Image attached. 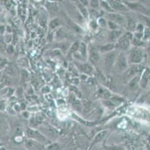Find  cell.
I'll return each instance as SVG.
<instances>
[{
	"instance_id": "cell-1",
	"label": "cell",
	"mask_w": 150,
	"mask_h": 150,
	"mask_svg": "<svg viewBox=\"0 0 150 150\" xmlns=\"http://www.w3.org/2000/svg\"><path fill=\"white\" fill-rule=\"evenodd\" d=\"M134 38V35L131 32L122 35L117 40V46L122 50H126L130 47L131 41Z\"/></svg>"
},
{
	"instance_id": "cell-2",
	"label": "cell",
	"mask_w": 150,
	"mask_h": 150,
	"mask_svg": "<svg viewBox=\"0 0 150 150\" xmlns=\"http://www.w3.org/2000/svg\"><path fill=\"white\" fill-rule=\"evenodd\" d=\"M27 136L29 137L30 139H32L34 140H36L37 142L40 143L41 144H50V141L44 135L40 133L38 131L34 130L32 128H28L26 131Z\"/></svg>"
},
{
	"instance_id": "cell-3",
	"label": "cell",
	"mask_w": 150,
	"mask_h": 150,
	"mask_svg": "<svg viewBox=\"0 0 150 150\" xmlns=\"http://www.w3.org/2000/svg\"><path fill=\"white\" fill-rule=\"evenodd\" d=\"M40 132L43 135H44L46 138H52L54 139L58 137V131L54 127L46 125V124H43L40 126Z\"/></svg>"
},
{
	"instance_id": "cell-4",
	"label": "cell",
	"mask_w": 150,
	"mask_h": 150,
	"mask_svg": "<svg viewBox=\"0 0 150 150\" xmlns=\"http://www.w3.org/2000/svg\"><path fill=\"white\" fill-rule=\"evenodd\" d=\"M143 68H144V67H143V65H141L134 64L130 68H127V69L125 70L124 78L129 80L131 78H133L134 76H135L136 74L141 72V71H143Z\"/></svg>"
},
{
	"instance_id": "cell-5",
	"label": "cell",
	"mask_w": 150,
	"mask_h": 150,
	"mask_svg": "<svg viewBox=\"0 0 150 150\" xmlns=\"http://www.w3.org/2000/svg\"><path fill=\"white\" fill-rule=\"evenodd\" d=\"M125 5L127 6L128 8L140 12L145 14L146 16H148L149 14V11L148 10V8L140 2H125Z\"/></svg>"
},
{
	"instance_id": "cell-6",
	"label": "cell",
	"mask_w": 150,
	"mask_h": 150,
	"mask_svg": "<svg viewBox=\"0 0 150 150\" xmlns=\"http://www.w3.org/2000/svg\"><path fill=\"white\" fill-rule=\"evenodd\" d=\"M143 60V53L140 49H133L129 56V61L132 64H139Z\"/></svg>"
},
{
	"instance_id": "cell-7",
	"label": "cell",
	"mask_w": 150,
	"mask_h": 150,
	"mask_svg": "<svg viewBox=\"0 0 150 150\" xmlns=\"http://www.w3.org/2000/svg\"><path fill=\"white\" fill-rule=\"evenodd\" d=\"M116 59H117V52L115 50L107 53L105 58V66L106 69L110 70L112 68V66L114 65L116 61Z\"/></svg>"
},
{
	"instance_id": "cell-8",
	"label": "cell",
	"mask_w": 150,
	"mask_h": 150,
	"mask_svg": "<svg viewBox=\"0 0 150 150\" xmlns=\"http://www.w3.org/2000/svg\"><path fill=\"white\" fill-rule=\"evenodd\" d=\"M117 68L120 71H125L128 68V61L123 52L118 54L117 60Z\"/></svg>"
},
{
	"instance_id": "cell-9",
	"label": "cell",
	"mask_w": 150,
	"mask_h": 150,
	"mask_svg": "<svg viewBox=\"0 0 150 150\" xmlns=\"http://www.w3.org/2000/svg\"><path fill=\"white\" fill-rule=\"evenodd\" d=\"M25 146L28 150H43L41 144L30 138L25 140Z\"/></svg>"
},
{
	"instance_id": "cell-10",
	"label": "cell",
	"mask_w": 150,
	"mask_h": 150,
	"mask_svg": "<svg viewBox=\"0 0 150 150\" xmlns=\"http://www.w3.org/2000/svg\"><path fill=\"white\" fill-rule=\"evenodd\" d=\"M108 3L114 11H127L129 10L125 4L117 2L116 0H109Z\"/></svg>"
},
{
	"instance_id": "cell-11",
	"label": "cell",
	"mask_w": 150,
	"mask_h": 150,
	"mask_svg": "<svg viewBox=\"0 0 150 150\" xmlns=\"http://www.w3.org/2000/svg\"><path fill=\"white\" fill-rule=\"evenodd\" d=\"M108 17L110 20V21L116 23L117 25H122L125 23V18L122 14L117 13H109L108 14Z\"/></svg>"
},
{
	"instance_id": "cell-12",
	"label": "cell",
	"mask_w": 150,
	"mask_h": 150,
	"mask_svg": "<svg viewBox=\"0 0 150 150\" xmlns=\"http://www.w3.org/2000/svg\"><path fill=\"white\" fill-rule=\"evenodd\" d=\"M89 57L91 63L97 64L100 60V54H99V50L96 47H91L89 51Z\"/></svg>"
},
{
	"instance_id": "cell-13",
	"label": "cell",
	"mask_w": 150,
	"mask_h": 150,
	"mask_svg": "<svg viewBox=\"0 0 150 150\" xmlns=\"http://www.w3.org/2000/svg\"><path fill=\"white\" fill-rule=\"evenodd\" d=\"M149 81V69L146 68L142 74L141 78H140V82L139 84L143 89H146L148 86Z\"/></svg>"
},
{
	"instance_id": "cell-14",
	"label": "cell",
	"mask_w": 150,
	"mask_h": 150,
	"mask_svg": "<svg viewBox=\"0 0 150 150\" xmlns=\"http://www.w3.org/2000/svg\"><path fill=\"white\" fill-rule=\"evenodd\" d=\"M5 72L10 77H16L17 75V67L13 65H7L5 68Z\"/></svg>"
},
{
	"instance_id": "cell-15",
	"label": "cell",
	"mask_w": 150,
	"mask_h": 150,
	"mask_svg": "<svg viewBox=\"0 0 150 150\" xmlns=\"http://www.w3.org/2000/svg\"><path fill=\"white\" fill-rule=\"evenodd\" d=\"M140 77L138 75H135L129 80V86L132 90H136L137 89L140 82Z\"/></svg>"
},
{
	"instance_id": "cell-16",
	"label": "cell",
	"mask_w": 150,
	"mask_h": 150,
	"mask_svg": "<svg viewBox=\"0 0 150 150\" xmlns=\"http://www.w3.org/2000/svg\"><path fill=\"white\" fill-rule=\"evenodd\" d=\"M116 45L114 44V43H109L105 45H102L99 47V51H100L102 53H109V52L112 51L115 49Z\"/></svg>"
},
{
	"instance_id": "cell-17",
	"label": "cell",
	"mask_w": 150,
	"mask_h": 150,
	"mask_svg": "<svg viewBox=\"0 0 150 150\" xmlns=\"http://www.w3.org/2000/svg\"><path fill=\"white\" fill-rule=\"evenodd\" d=\"M108 133V130H103L99 131V133L95 136V137H94L93 144H98V143L101 142V141H102V140L106 137Z\"/></svg>"
},
{
	"instance_id": "cell-18",
	"label": "cell",
	"mask_w": 150,
	"mask_h": 150,
	"mask_svg": "<svg viewBox=\"0 0 150 150\" xmlns=\"http://www.w3.org/2000/svg\"><path fill=\"white\" fill-rule=\"evenodd\" d=\"M79 69L81 72L84 73L86 74H91L93 72V68L92 65L91 64H88V63H84V64L79 65Z\"/></svg>"
},
{
	"instance_id": "cell-19",
	"label": "cell",
	"mask_w": 150,
	"mask_h": 150,
	"mask_svg": "<svg viewBox=\"0 0 150 150\" xmlns=\"http://www.w3.org/2000/svg\"><path fill=\"white\" fill-rule=\"evenodd\" d=\"M121 35H122V32L121 31L117 29L112 30L110 32V35H109V39L111 42H114V41H117Z\"/></svg>"
},
{
	"instance_id": "cell-20",
	"label": "cell",
	"mask_w": 150,
	"mask_h": 150,
	"mask_svg": "<svg viewBox=\"0 0 150 150\" xmlns=\"http://www.w3.org/2000/svg\"><path fill=\"white\" fill-rule=\"evenodd\" d=\"M76 6H77V8H79V10L80 13L81 14V15H82L84 17H85V18H88V15H89V12H88V9L86 8V7L84 6L82 4L80 3L79 1H76Z\"/></svg>"
},
{
	"instance_id": "cell-21",
	"label": "cell",
	"mask_w": 150,
	"mask_h": 150,
	"mask_svg": "<svg viewBox=\"0 0 150 150\" xmlns=\"http://www.w3.org/2000/svg\"><path fill=\"white\" fill-rule=\"evenodd\" d=\"M67 37V33L63 28H60L55 33V38L59 41L65 39Z\"/></svg>"
},
{
	"instance_id": "cell-22",
	"label": "cell",
	"mask_w": 150,
	"mask_h": 150,
	"mask_svg": "<svg viewBox=\"0 0 150 150\" xmlns=\"http://www.w3.org/2000/svg\"><path fill=\"white\" fill-rule=\"evenodd\" d=\"M79 53L81 54L82 59H86L87 56H88V51H87V45L84 42H81L79 43Z\"/></svg>"
},
{
	"instance_id": "cell-23",
	"label": "cell",
	"mask_w": 150,
	"mask_h": 150,
	"mask_svg": "<svg viewBox=\"0 0 150 150\" xmlns=\"http://www.w3.org/2000/svg\"><path fill=\"white\" fill-rule=\"evenodd\" d=\"M127 26H128V29L130 32L134 31L136 28V26H137V23H136V20L133 17H129L128 18V22H127Z\"/></svg>"
},
{
	"instance_id": "cell-24",
	"label": "cell",
	"mask_w": 150,
	"mask_h": 150,
	"mask_svg": "<svg viewBox=\"0 0 150 150\" xmlns=\"http://www.w3.org/2000/svg\"><path fill=\"white\" fill-rule=\"evenodd\" d=\"M60 26V20L58 18H54L53 20H52L50 22V24H49V27L50 28V29H54L58 28Z\"/></svg>"
},
{
	"instance_id": "cell-25",
	"label": "cell",
	"mask_w": 150,
	"mask_h": 150,
	"mask_svg": "<svg viewBox=\"0 0 150 150\" xmlns=\"http://www.w3.org/2000/svg\"><path fill=\"white\" fill-rule=\"evenodd\" d=\"M100 5H102V7L104 8L105 10H106L107 11H108L109 13H113V12H114V11L112 10V8H110L108 2H107L106 0H101Z\"/></svg>"
},
{
	"instance_id": "cell-26",
	"label": "cell",
	"mask_w": 150,
	"mask_h": 150,
	"mask_svg": "<svg viewBox=\"0 0 150 150\" xmlns=\"http://www.w3.org/2000/svg\"><path fill=\"white\" fill-rule=\"evenodd\" d=\"M58 45H59L58 47L61 50V51L65 52L67 51L68 50V48H69V43L67 42V41H62V42H60V43L58 44Z\"/></svg>"
},
{
	"instance_id": "cell-27",
	"label": "cell",
	"mask_w": 150,
	"mask_h": 150,
	"mask_svg": "<svg viewBox=\"0 0 150 150\" xmlns=\"http://www.w3.org/2000/svg\"><path fill=\"white\" fill-rule=\"evenodd\" d=\"M30 78V74L25 69H22L21 71V80L24 82H26V81L28 80Z\"/></svg>"
},
{
	"instance_id": "cell-28",
	"label": "cell",
	"mask_w": 150,
	"mask_h": 150,
	"mask_svg": "<svg viewBox=\"0 0 150 150\" xmlns=\"http://www.w3.org/2000/svg\"><path fill=\"white\" fill-rule=\"evenodd\" d=\"M79 47V41H76V42L73 43L72 47H71L70 50H69V53H71V54L76 53L78 51Z\"/></svg>"
},
{
	"instance_id": "cell-29",
	"label": "cell",
	"mask_w": 150,
	"mask_h": 150,
	"mask_svg": "<svg viewBox=\"0 0 150 150\" xmlns=\"http://www.w3.org/2000/svg\"><path fill=\"white\" fill-rule=\"evenodd\" d=\"M46 7L48 8L49 10L50 11H57L58 10V5L55 2H48L46 4Z\"/></svg>"
},
{
	"instance_id": "cell-30",
	"label": "cell",
	"mask_w": 150,
	"mask_h": 150,
	"mask_svg": "<svg viewBox=\"0 0 150 150\" xmlns=\"http://www.w3.org/2000/svg\"><path fill=\"white\" fill-rule=\"evenodd\" d=\"M47 150H61V147L59 144L54 143V144H49L47 146Z\"/></svg>"
},
{
	"instance_id": "cell-31",
	"label": "cell",
	"mask_w": 150,
	"mask_h": 150,
	"mask_svg": "<svg viewBox=\"0 0 150 150\" xmlns=\"http://www.w3.org/2000/svg\"><path fill=\"white\" fill-rule=\"evenodd\" d=\"M73 107H74V109L76 111H81L82 110V104H81L79 101H77V100H76V101L73 102Z\"/></svg>"
},
{
	"instance_id": "cell-32",
	"label": "cell",
	"mask_w": 150,
	"mask_h": 150,
	"mask_svg": "<svg viewBox=\"0 0 150 150\" xmlns=\"http://www.w3.org/2000/svg\"><path fill=\"white\" fill-rule=\"evenodd\" d=\"M100 95H102V97L105 99H108L111 97V94H110V92L106 90V89H101Z\"/></svg>"
},
{
	"instance_id": "cell-33",
	"label": "cell",
	"mask_w": 150,
	"mask_h": 150,
	"mask_svg": "<svg viewBox=\"0 0 150 150\" xmlns=\"http://www.w3.org/2000/svg\"><path fill=\"white\" fill-rule=\"evenodd\" d=\"M89 4L92 8H97L100 5L99 0H89Z\"/></svg>"
},
{
	"instance_id": "cell-34",
	"label": "cell",
	"mask_w": 150,
	"mask_h": 150,
	"mask_svg": "<svg viewBox=\"0 0 150 150\" xmlns=\"http://www.w3.org/2000/svg\"><path fill=\"white\" fill-rule=\"evenodd\" d=\"M7 45L6 42L5 41V39H3V37L2 35H0V50L2 51H5L6 50Z\"/></svg>"
},
{
	"instance_id": "cell-35",
	"label": "cell",
	"mask_w": 150,
	"mask_h": 150,
	"mask_svg": "<svg viewBox=\"0 0 150 150\" xmlns=\"http://www.w3.org/2000/svg\"><path fill=\"white\" fill-rule=\"evenodd\" d=\"M91 101H84V103H83L82 108H84V110L85 112H88V111H89V110L91 109Z\"/></svg>"
},
{
	"instance_id": "cell-36",
	"label": "cell",
	"mask_w": 150,
	"mask_h": 150,
	"mask_svg": "<svg viewBox=\"0 0 150 150\" xmlns=\"http://www.w3.org/2000/svg\"><path fill=\"white\" fill-rule=\"evenodd\" d=\"M110 101H112V102L114 103L116 106L118 105V104H121L122 102H123V100H122V98H117V97L112 98Z\"/></svg>"
},
{
	"instance_id": "cell-37",
	"label": "cell",
	"mask_w": 150,
	"mask_h": 150,
	"mask_svg": "<svg viewBox=\"0 0 150 150\" xmlns=\"http://www.w3.org/2000/svg\"><path fill=\"white\" fill-rule=\"evenodd\" d=\"M98 23H99V25H100L102 27H106L108 25V22L106 21L105 19L102 18V17H101V18H99V20H98Z\"/></svg>"
},
{
	"instance_id": "cell-38",
	"label": "cell",
	"mask_w": 150,
	"mask_h": 150,
	"mask_svg": "<svg viewBox=\"0 0 150 150\" xmlns=\"http://www.w3.org/2000/svg\"><path fill=\"white\" fill-rule=\"evenodd\" d=\"M143 37H144V38L145 40L149 38V27H146L144 29V32H143Z\"/></svg>"
},
{
	"instance_id": "cell-39",
	"label": "cell",
	"mask_w": 150,
	"mask_h": 150,
	"mask_svg": "<svg viewBox=\"0 0 150 150\" xmlns=\"http://www.w3.org/2000/svg\"><path fill=\"white\" fill-rule=\"evenodd\" d=\"M108 27L111 30L117 29V27H118V25L116 24V23H113V22H111V21L108 22Z\"/></svg>"
},
{
	"instance_id": "cell-40",
	"label": "cell",
	"mask_w": 150,
	"mask_h": 150,
	"mask_svg": "<svg viewBox=\"0 0 150 150\" xmlns=\"http://www.w3.org/2000/svg\"><path fill=\"white\" fill-rule=\"evenodd\" d=\"M132 41L133 44H134L135 46H140V45L143 44V41H141V39H137L136 38H133Z\"/></svg>"
},
{
	"instance_id": "cell-41",
	"label": "cell",
	"mask_w": 150,
	"mask_h": 150,
	"mask_svg": "<svg viewBox=\"0 0 150 150\" xmlns=\"http://www.w3.org/2000/svg\"><path fill=\"white\" fill-rule=\"evenodd\" d=\"M135 30L137 31V32H140V33L144 32V26H143V24H141V23L137 24V26H136Z\"/></svg>"
},
{
	"instance_id": "cell-42",
	"label": "cell",
	"mask_w": 150,
	"mask_h": 150,
	"mask_svg": "<svg viewBox=\"0 0 150 150\" xmlns=\"http://www.w3.org/2000/svg\"><path fill=\"white\" fill-rule=\"evenodd\" d=\"M6 50V52L8 53V54H13V52H14V48H13V45L9 44L8 46L6 47V50Z\"/></svg>"
},
{
	"instance_id": "cell-43",
	"label": "cell",
	"mask_w": 150,
	"mask_h": 150,
	"mask_svg": "<svg viewBox=\"0 0 150 150\" xmlns=\"http://www.w3.org/2000/svg\"><path fill=\"white\" fill-rule=\"evenodd\" d=\"M96 76H97L98 79H99V80H101V81L105 80V78L104 75H103V74H102L100 71H97V72H96Z\"/></svg>"
},
{
	"instance_id": "cell-44",
	"label": "cell",
	"mask_w": 150,
	"mask_h": 150,
	"mask_svg": "<svg viewBox=\"0 0 150 150\" xmlns=\"http://www.w3.org/2000/svg\"><path fill=\"white\" fill-rule=\"evenodd\" d=\"M5 120L4 119L3 116L2 115H0V129H2L5 126Z\"/></svg>"
},
{
	"instance_id": "cell-45",
	"label": "cell",
	"mask_w": 150,
	"mask_h": 150,
	"mask_svg": "<svg viewBox=\"0 0 150 150\" xmlns=\"http://www.w3.org/2000/svg\"><path fill=\"white\" fill-rule=\"evenodd\" d=\"M104 104H105L106 107H110V108H113L114 107H115V104H114V103L112 102L111 101H105Z\"/></svg>"
},
{
	"instance_id": "cell-46",
	"label": "cell",
	"mask_w": 150,
	"mask_h": 150,
	"mask_svg": "<svg viewBox=\"0 0 150 150\" xmlns=\"http://www.w3.org/2000/svg\"><path fill=\"white\" fill-rule=\"evenodd\" d=\"M78 1L85 7L89 5V0H78Z\"/></svg>"
},
{
	"instance_id": "cell-47",
	"label": "cell",
	"mask_w": 150,
	"mask_h": 150,
	"mask_svg": "<svg viewBox=\"0 0 150 150\" xmlns=\"http://www.w3.org/2000/svg\"><path fill=\"white\" fill-rule=\"evenodd\" d=\"M5 109V105L4 103L0 102V111H4Z\"/></svg>"
},
{
	"instance_id": "cell-48",
	"label": "cell",
	"mask_w": 150,
	"mask_h": 150,
	"mask_svg": "<svg viewBox=\"0 0 150 150\" xmlns=\"http://www.w3.org/2000/svg\"><path fill=\"white\" fill-rule=\"evenodd\" d=\"M22 132V129H21V128H17V134H20V133H21Z\"/></svg>"
},
{
	"instance_id": "cell-49",
	"label": "cell",
	"mask_w": 150,
	"mask_h": 150,
	"mask_svg": "<svg viewBox=\"0 0 150 150\" xmlns=\"http://www.w3.org/2000/svg\"><path fill=\"white\" fill-rule=\"evenodd\" d=\"M5 31V28L3 27H0V34H2Z\"/></svg>"
},
{
	"instance_id": "cell-50",
	"label": "cell",
	"mask_w": 150,
	"mask_h": 150,
	"mask_svg": "<svg viewBox=\"0 0 150 150\" xmlns=\"http://www.w3.org/2000/svg\"><path fill=\"white\" fill-rule=\"evenodd\" d=\"M0 150H5L4 148H0Z\"/></svg>"
}]
</instances>
